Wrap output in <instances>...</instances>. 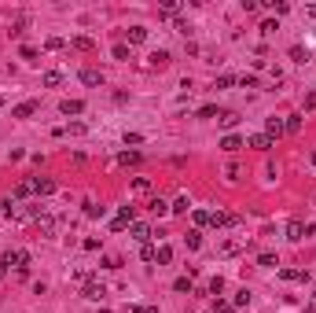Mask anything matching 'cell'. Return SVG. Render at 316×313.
<instances>
[{"label": "cell", "instance_id": "6da1fadb", "mask_svg": "<svg viewBox=\"0 0 316 313\" xmlns=\"http://www.w3.org/2000/svg\"><path fill=\"white\" fill-rule=\"evenodd\" d=\"M133 217H136V206H122V210H118V217L110 221V232H125L129 225H133Z\"/></svg>", "mask_w": 316, "mask_h": 313}, {"label": "cell", "instance_id": "7a4b0ae2", "mask_svg": "<svg viewBox=\"0 0 316 313\" xmlns=\"http://www.w3.org/2000/svg\"><path fill=\"white\" fill-rule=\"evenodd\" d=\"M210 225H213V229H235V225H239V214H232V210H217V214H210Z\"/></svg>", "mask_w": 316, "mask_h": 313}, {"label": "cell", "instance_id": "3957f363", "mask_svg": "<svg viewBox=\"0 0 316 313\" xmlns=\"http://www.w3.org/2000/svg\"><path fill=\"white\" fill-rule=\"evenodd\" d=\"M4 265H15V269L22 273L26 265H30V254H26V251H8V254H4Z\"/></svg>", "mask_w": 316, "mask_h": 313}, {"label": "cell", "instance_id": "277c9868", "mask_svg": "<svg viewBox=\"0 0 316 313\" xmlns=\"http://www.w3.org/2000/svg\"><path fill=\"white\" fill-rule=\"evenodd\" d=\"M129 232H133V239L140 243V247H143V243H151V236H155V232H151L143 221H133V225H129Z\"/></svg>", "mask_w": 316, "mask_h": 313}, {"label": "cell", "instance_id": "5b68a950", "mask_svg": "<svg viewBox=\"0 0 316 313\" xmlns=\"http://www.w3.org/2000/svg\"><path fill=\"white\" fill-rule=\"evenodd\" d=\"M59 115L77 118V115H85V103H81V99H63V103H59Z\"/></svg>", "mask_w": 316, "mask_h": 313}, {"label": "cell", "instance_id": "8992f818", "mask_svg": "<svg viewBox=\"0 0 316 313\" xmlns=\"http://www.w3.org/2000/svg\"><path fill=\"white\" fill-rule=\"evenodd\" d=\"M37 107H41L37 99H26V103H18V107L11 111V118H34V115H37Z\"/></svg>", "mask_w": 316, "mask_h": 313}, {"label": "cell", "instance_id": "52a82bcc", "mask_svg": "<svg viewBox=\"0 0 316 313\" xmlns=\"http://www.w3.org/2000/svg\"><path fill=\"white\" fill-rule=\"evenodd\" d=\"M246 148H254V151H268V148H272V137H265V133H254V137H246Z\"/></svg>", "mask_w": 316, "mask_h": 313}, {"label": "cell", "instance_id": "ba28073f", "mask_svg": "<svg viewBox=\"0 0 316 313\" xmlns=\"http://www.w3.org/2000/svg\"><path fill=\"white\" fill-rule=\"evenodd\" d=\"M30 184H34L37 196H52V192H55V181H52V177H34Z\"/></svg>", "mask_w": 316, "mask_h": 313}, {"label": "cell", "instance_id": "9c48e42d", "mask_svg": "<svg viewBox=\"0 0 316 313\" xmlns=\"http://www.w3.org/2000/svg\"><path fill=\"white\" fill-rule=\"evenodd\" d=\"M81 81L96 89V85H103V70H96V66H85V70H81Z\"/></svg>", "mask_w": 316, "mask_h": 313}, {"label": "cell", "instance_id": "30bf717a", "mask_svg": "<svg viewBox=\"0 0 316 313\" xmlns=\"http://www.w3.org/2000/svg\"><path fill=\"white\" fill-rule=\"evenodd\" d=\"M147 63L155 66V70H162V66H169V63H173V56H169L166 48H158V52H151V59H147Z\"/></svg>", "mask_w": 316, "mask_h": 313}, {"label": "cell", "instance_id": "8fae6325", "mask_svg": "<svg viewBox=\"0 0 316 313\" xmlns=\"http://www.w3.org/2000/svg\"><path fill=\"white\" fill-rule=\"evenodd\" d=\"M85 298H88V302H100L103 295H107V288H103V284H85V291H81Z\"/></svg>", "mask_w": 316, "mask_h": 313}, {"label": "cell", "instance_id": "7c38bea8", "mask_svg": "<svg viewBox=\"0 0 316 313\" xmlns=\"http://www.w3.org/2000/svg\"><path fill=\"white\" fill-rule=\"evenodd\" d=\"M287 239H291V243H301V239H305V225L291 221V225H287Z\"/></svg>", "mask_w": 316, "mask_h": 313}, {"label": "cell", "instance_id": "4fadbf2b", "mask_svg": "<svg viewBox=\"0 0 316 313\" xmlns=\"http://www.w3.org/2000/svg\"><path fill=\"white\" fill-rule=\"evenodd\" d=\"M188 210H192V199L188 196H176L173 203H169V214H188Z\"/></svg>", "mask_w": 316, "mask_h": 313}, {"label": "cell", "instance_id": "5bb4252c", "mask_svg": "<svg viewBox=\"0 0 316 313\" xmlns=\"http://www.w3.org/2000/svg\"><path fill=\"white\" fill-rule=\"evenodd\" d=\"M280 276H283V280H301V284L313 280V276H309V273H301V269H280Z\"/></svg>", "mask_w": 316, "mask_h": 313}, {"label": "cell", "instance_id": "9a60e30c", "mask_svg": "<svg viewBox=\"0 0 316 313\" xmlns=\"http://www.w3.org/2000/svg\"><path fill=\"white\" fill-rule=\"evenodd\" d=\"M280 133H283V118H268V122H265V137H272V140H276Z\"/></svg>", "mask_w": 316, "mask_h": 313}, {"label": "cell", "instance_id": "2e32d148", "mask_svg": "<svg viewBox=\"0 0 316 313\" xmlns=\"http://www.w3.org/2000/svg\"><path fill=\"white\" fill-rule=\"evenodd\" d=\"M217 122L225 125V129H232V125H239V115H235V111H221V115H217Z\"/></svg>", "mask_w": 316, "mask_h": 313}, {"label": "cell", "instance_id": "e0dca14e", "mask_svg": "<svg viewBox=\"0 0 316 313\" xmlns=\"http://www.w3.org/2000/svg\"><path fill=\"white\" fill-rule=\"evenodd\" d=\"M155 262H158V265H169V262H173V247H169V243H162V247H158V254H155Z\"/></svg>", "mask_w": 316, "mask_h": 313}, {"label": "cell", "instance_id": "ac0fdd59", "mask_svg": "<svg viewBox=\"0 0 316 313\" xmlns=\"http://www.w3.org/2000/svg\"><path fill=\"white\" fill-rule=\"evenodd\" d=\"M59 81H63V70H48V74L41 78V85H44V89H55Z\"/></svg>", "mask_w": 316, "mask_h": 313}, {"label": "cell", "instance_id": "d6986e66", "mask_svg": "<svg viewBox=\"0 0 316 313\" xmlns=\"http://www.w3.org/2000/svg\"><path fill=\"white\" fill-rule=\"evenodd\" d=\"M70 48H77V52H92V48H96V41H92V37H74V41H70Z\"/></svg>", "mask_w": 316, "mask_h": 313}, {"label": "cell", "instance_id": "ffe728a7", "mask_svg": "<svg viewBox=\"0 0 316 313\" xmlns=\"http://www.w3.org/2000/svg\"><path fill=\"white\" fill-rule=\"evenodd\" d=\"M107 214V206H100V203H85V217H92V221H96V217H103Z\"/></svg>", "mask_w": 316, "mask_h": 313}, {"label": "cell", "instance_id": "44dd1931", "mask_svg": "<svg viewBox=\"0 0 316 313\" xmlns=\"http://www.w3.org/2000/svg\"><path fill=\"white\" fill-rule=\"evenodd\" d=\"M147 41V30H143V26H133V30H129V44H143Z\"/></svg>", "mask_w": 316, "mask_h": 313}, {"label": "cell", "instance_id": "7402d4cb", "mask_svg": "<svg viewBox=\"0 0 316 313\" xmlns=\"http://www.w3.org/2000/svg\"><path fill=\"white\" fill-rule=\"evenodd\" d=\"M118 162H122V166H140V151H122Z\"/></svg>", "mask_w": 316, "mask_h": 313}, {"label": "cell", "instance_id": "603a6c76", "mask_svg": "<svg viewBox=\"0 0 316 313\" xmlns=\"http://www.w3.org/2000/svg\"><path fill=\"white\" fill-rule=\"evenodd\" d=\"M221 148H225V151H239V148H243V137H235V133H232V137H225V140H221Z\"/></svg>", "mask_w": 316, "mask_h": 313}, {"label": "cell", "instance_id": "cb8c5ba5", "mask_svg": "<svg viewBox=\"0 0 316 313\" xmlns=\"http://www.w3.org/2000/svg\"><path fill=\"white\" fill-rule=\"evenodd\" d=\"M147 206H151V210H155V214H158V217H162V214H169V203H166V199H158V196H155V199H151V203H147Z\"/></svg>", "mask_w": 316, "mask_h": 313}, {"label": "cell", "instance_id": "d4e9b609", "mask_svg": "<svg viewBox=\"0 0 316 313\" xmlns=\"http://www.w3.org/2000/svg\"><path fill=\"white\" fill-rule=\"evenodd\" d=\"M232 85H239V78H232V74H221L213 81V89H232Z\"/></svg>", "mask_w": 316, "mask_h": 313}, {"label": "cell", "instance_id": "484cf974", "mask_svg": "<svg viewBox=\"0 0 316 313\" xmlns=\"http://www.w3.org/2000/svg\"><path fill=\"white\" fill-rule=\"evenodd\" d=\"M173 291L188 295V291H192V276H176V280H173Z\"/></svg>", "mask_w": 316, "mask_h": 313}, {"label": "cell", "instance_id": "4316f807", "mask_svg": "<svg viewBox=\"0 0 316 313\" xmlns=\"http://www.w3.org/2000/svg\"><path fill=\"white\" fill-rule=\"evenodd\" d=\"M298 129H301V115H291L283 122V133H298Z\"/></svg>", "mask_w": 316, "mask_h": 313}, {"label": "cell", "instance_id": "83f0119b", "mask_svg": "<svg viewBox=\"0 0 316 313\" xmlns=\"http://www.w3.org/2000/svg\"><path fill=\"white\" fill-rule=\"evenodd\" d=\"M210 313H235V306L225 302V298H213V310H210Z\"/></svg>", "mask_w": 316, "mask_h": 313}, {"label": "cell", "instance_id": "f1b7e54d", "mask_svg": "<svg viewBox=\"0 0 316 313\" xmlns=\"http://www.w3.org/2000/svg\"><path fill=\"white\" fill-rule=\"evenodd\" d=\"M258 265L272 269V265H280V262H276V254H272V251H261V254H258Z\"/></svg>", "mask_w": 316, "mask_h": 313}, {"label": "cell", "instance_id": "f546056e", "mask_svg": "<svg viewBox=\"0 0 316 313\" xmlns=\"http://www.w3.org/2000/svg\"><path fill=\"white\" fill-rule=\"evenodd\" d=\"M52 232H55V217L44 214V217H41V236H52Z\"/></svg>", "mask_w": 316, "mask_h": 313}, {"label": "cell", "instance_id": "4dcf8cb0", "mask_svg": "<svg viewBox=\"0 0 316 313\" xmlns=\"http://www.w3.org/2000/svg\"><path fill=\"white\" fill-rule=\"evenodd\" d=\"M291 59H294V63H309V52L301 48V44H294V48H291Z\"/></svg>", "mask_w": 316, "mask_h": 313}, {"label": "cell", "instance_id": "1f68e13d", "mask_svg": "<svg viewBox=\"0 0 316 313\" xmlns=\"http://www.w3.org/2000/svg\"><path fill=\"white\" fill-rule=\"evenodd\" d=\"M155 254H158V247H151V243H143V247H140V258H143V262H155Z\"/></svg>", "mask_w": 316, "mask_h": 313}, {"label": "cell", "instance_id": "d6a6232c", "mask_svg": "<svg viewBox=\"0 0 316 313\" xmlns=\"http://www.w3.org/2000/svg\"><path fill=\"white\" fill-rule=\"evenodd\" d=\"M217 115H221V111H217L213 103H206V107H199V115H195V118H217Z\"/></svg>", "mask_w": 316, "mask_h": 313}, {"label": "cell", "instance_id": "836d02e7", "mask_svg": "<svg viewBox=\"0 0 316 313\" xmlns=\"http://www.w3.org/2000/svg\"><path fill=\"white\" fill-rule=\"evenodd\" d=\"M239 85H243V89H258V74H243Z\"/></svg>", "mask_w": 316, "mask_h": 313}, {"label": "cell", "instance_id": "e575fe53", "mask_svg": "<svg viewBox=\"0 0 316 313\" xmlns=\"http://www.w3.org/2000/svg\"><path fill=\"white\" fill-rule=\"evenodd\" d=\"M184 239H188V247H192V251H199V247H202V236H199V232H188Z\"/></svg>", "mask_w": 316, "mask_h": 313}, {"label": "cell", "instance_id": "d590c367", "mask_svg": "<svg viewBox=\"0 0 316 313\" xmlns=\"http://www.w3.org/2000/svg\"><path fill=\"white\" fill-rule=\"evenodd\" d=\"M221 291H225V280H221V276H213V280H210V295H221Z\"/></svg>", "mask_w": 316, "mask_h": 313}, {"label": "cell", "instance_id": "8d00e7d4", "mask_svg": "<svg viewBox=\"0 0 316 313\" xmlns=\"http://www.w3.org/2000/svg\"><path fill=\"white\" fill-rule=\"evenodd\" d=\"M114 59L118 63H129V48H125V44H114Z\"/></svg>", "mask_w": 316, "mask_h": 313}, {"label": "cell", "instance_id": "74e56055", "mask_svg": "<svg viewBox=\"0 0 316 313\" xmlns=\"http://www.w3.org/2000/svg\"><path fill=\"white\" fill-rule=\"evenodd\" d=\"M30 192H34V184H30V181H22V184H15V199H22V196H30Z\"/></svg>", "mask_w": 316, "mask_h": 313}, {"label": "cell", "instance_id": "f35d334b", "mask_svg": "<svg viewBox=\"0 0 316 313\" xmlns=\"http://www.w3.org/2000/svg\"><path fill=\"white\" fill-rule=\"evenodd\" d=\"M192 221L195 225H210V214H206V210H192Z\"/></svg>", "mask_w": 316, "mask_h": 313}, {"label": "cell", "instance_id": "ab89813d", "mask_svg": "<svg viewBox=\"0 0 316 313\" xmlns=\"http://www.w3.org/2000/svg\"><path fill=\"white\" fill-rule=\"evenodd\" d=\"M232 306H235V310H239V306H250V291H246V288H243V291H239V295H235V302H232Z\"/></svg>", "mask_w": 316, "mask_h": 313}, {"label": "cell", "instance_id": "60d3db41", "mask_svg": "<svg viewBox=\"0 0 316 313\" xmlns=\"http://www.w3.org/2000/svg\"><path fill=\"white\" fill-rule=\"evenodd\" d=\"M176 11H180V4H176V0H169V4H162V11H158V15H176Z\"/></svg>", "mask_w": 316, "mask_h": 313}, {"label": "cell", "instance_id": "b9f144b4", "mask_svg": "<svg viewBox=\"0 0 316 313\" xmlns=\"http://www.w3.org/2000/svg\"><path fill=\"white\" fill-rule=\"evenodd\" d=\"M18 56H22L26 63H34V59H37V48H30V44H22V52H18Z\"/></svg>", "mask_w": 316, "mask_h": 313}, {"label": "cell", "instance_id": "7bdbcfd3", "mask_svg": "<svg viewBox=\"0 0 316 313\" xmlns=\"http://www.w3.org/2000/svg\"><path fill=\"white\" fill-rule=\"evenodd\" d=\"M258 30H261V33H276V30H280V26H276V19H265V22H261Z\"/></svg>", "mask_w": 316, "mask_h": 313}, {"label": "cell", "instance_id": "ee69618b", "mask_svg": "<svg viewBox=\"0 0 316 313\" xmlns=\"http://www.w3.org/2000/svg\"><path fill=\"white\" fill-rule=\"evenodd\" d=\"M133 188H136V192H151V181H147V177H136Z\"/></svg>", "mask_w": 316, "mask_h": 313}, {"label": "cell", "instance_id": "f6af8a7d", "mask_svg": "<svg viewBox=\"0 0 316 313\" xmlns=\"http://www.w3.org/2000/svg\"><path fill=\"white\" fill-rule=\"evenodd\" d=\"M44 48H48V52H55V48H63V37H48V41H44Z\"/></svg>", "mask_w": 316, "mask_h": 313}, {"label": "cell", "instance_id": "bcb514c9", "mask_svg": "<svg viewBox=\"0 0 316 313\" xmlns=\"http://www.w3.org/2000/svg\"><path fill=\"white\" fill-rule=\"evenodd\" d=\"M129 144H143V137L140 133H125V148H129Z\"/></svg>", "mask_w": 316, "mask_h": 313}, {"label": "cell", "instance_id": "7dc6e473", "mask_svg": "<svg viewBox=\"0 0 316 313\" xmlns=\"http://www.w3.org/2000/svg\"><path fill=\"white\" fill-rule=\"evenodd\" d=\"M305 111H316V92H309V96H305Z\"/></svg>", "mask_w": 316, "mask_h": 313}, {"label": "cell", "instance_id": "c3c4849f", "mask_svg": "<svg viewBox=\"0 0 316 313\" xmlns=\"http://www.w3.org/2000/svg\"><path fill=\"white\" fill-rule=\"evenodd\" d=\"M305 313H316V298H313V302H309V306H305Z\"/></svg>", "mask_w": 316, "mask_h": 313}, {"label": "cell", "instance_id": "681fc988", "mask_svg": "<svg viewBox=\"0 0 316 313\" xmlns=\"http://www.w3.org/2000/svg\"><path fill=\"white\" fill-rule=\"evenodd\" d=\"M4 276H8V265H4V262H0V280H4Z\"/></svg>", "mask_w": 316, "mask_h": 313}, {"label": "cell", "instance_id": "f907efd6", "mask_svg": "<svg viewBox=\"0 0 316 313\" xmlns=\"http://www.w3.org/2000/svg\"><path fill=\"white\" fill-rule=\"evenodd\" d=\"M143 313H158V306H143Z\"/></svg>", "mask_w": 316, "mask_h": 313}, {"label": "cell", "instance_id": "816d5d0a", "mask_svg": "<svg viewBox=\"0 0 316 313\" xmlns=\"http://www.w3.org/2000/svg\"><path fill=\"white\" fill-rule=\"evenodd\" d=\"M309 15H313V19H316V4H313V8H309Z\"/></svg>", "mask_w": 316, "mask_h": 313}, {"label": "cell", "instance_id": "f5cc1de1", "mask_svg": "<svg viewBox=\"0 0 316 313\" xmlns=\"http://www.w3.org/2000/svg\"><path fill=\"white\" fill-rule=\"evenodd\" d=\"M309 162H313V166H316V151H313V155H309Z\"/></svg>", "mask_w": 316, "mask_h": 313}, {"label": "cell", "instance_id": "db71d44e", "mask_svg": "<svg viewBox=\"0 0 316 313\" xmlns=\"http://www.w3.org/2000/svg\"><path fill=\"white\" fill-rule=\"evenodd\" d=\"M0 107H4V96H0Z\"/></svg>", "mask_w": 316, "mask_h": 313}]
</instances>
